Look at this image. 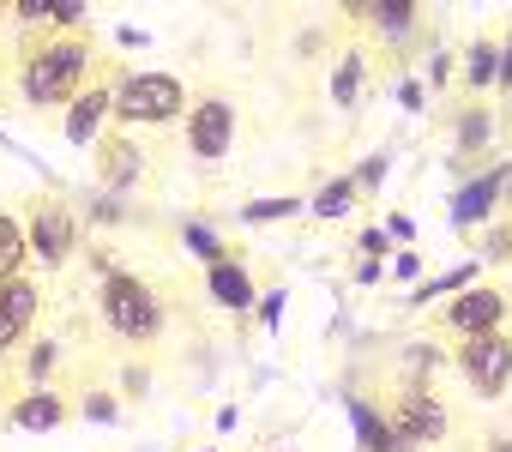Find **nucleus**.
<instances>
[{"label": "nucleus", "mask_w": 512, "mask_h": 452, "mask_svg": "<svg viewBox=\"0 0 512 452\" xmlns=\"http://www.w3.org/2000/svg\"><path fill=\"white\" fill-rule=\"evenodd\" d=\"M109 55H97L91 31H25V25H7V55H0V73L13 79L19 103L37 109V115H55V109H73L79 91L103 73Z\"/></svg>", "instance_id": "nucleus-1"}, {"label": "nucleus", "mask_w": 512, "mask_h": 452, "mask_svg": "<svg viewBox=\"0 0 512 452\" xmlns=\"http://www.w3.org/2000/svg\"><path fill=\"white\" fill-rule=\"evenodd\" d=\"M169 284H157V278H145V272H103V284H97V326L115 338V344H127V350H157V338L169 332Z\"/></svg>", "instance_id": "nucleus-2"}, {"label": "nucleus", "mask_w": 512, "mask_h": 452, "mask_svg": "<svg viewBox=\"0 0 512 452\" xmlns=\"http://www.w3.org/2000/svg\"><path fill=\"white\" fill-rule=\"evenodd\" d=\"M91 175H97V187L103 193H115V199H139V193H157L163 187V163H157V145H145V133L139 127H109L97 145H91Z\"/></svg>", "instance_id": "nucleus-3"}, {"label": "nucleus", "mask_w": 512, "mask_h": 452, "mask_svg": "<svg viewBox=\"0 0 512 452\" xmlns=\"http://www.w3.org/2000/svg\"><path fill=\"white\" fill-rule=\"evenodd\" d=\"M193 109V91L175 79V73H133L121 67L115 79V121L121 127H169V121H187Z\"/></svg>", "instance_id": "nucleus-4"}, {"label": "nucleus", "mask_w": 512, "mask_h": 452, "mask_svg": "<svg viewBox=\"0 0 512 452\" xmlns=\"http://www.w3.org/2000/svg\"><path fill=\"white\" fill-rule=\"evenodd\" d=\"M25 242H31L37 272H61V266L79 254V211H73V199H61L55 187L31 193V211H25Z\"/></svg>", "instance_id": "nucleus-5"}, {"label": "nucleus", "mask_w": 512, "mask_h": 452, "mask_svg": "<svg viewBox=\"0 0 512 452\" xmlns=\"http://www.w3.org/2000/svg\"><path fill=\"white\" fill-rule=\"evenodd\" d=\"M181 139H187L193 163H223L235 151V139H241V103H235V91H193Z\"/></svg>", "instance_id": "nucleus-6"}, {"label": "nucleus", "mask_w": 512, "mask_h": 452, "mask_svg": "<svg viewBox=\"0 0 512 452\" xmlns=\"http://www.w3.org/2000/svg\"><path fill=\"white\" fill-rule=\"evenodd\" d=\"M506 326H512V290H500V284H464L440 308V332H452V338H488Z\"/></svg>", "instance_id": "nucleus-7"}, {"label": "nucleus", "mask_w": 512, "mask_h": 452, "mask_svg": "<svg viewBox=\"0 0 512 452\" xmlns=\"http://www.w3.org/2000/svg\"><path fill=\"white\" fill-rule=\"evenodd\" d=\"M386 422H392L398 452H434V446L446 440V404H440V392H428V386H404V392L392 398Z\"/></svg>", "instance_id": "nucleus-8"}, {"label": "nucleus", "mask_w": 512, "mask_h": 452, "mask_svg": "<svg viewBox=\"0 0 512 452\" xmlns=\"http://www.w3.org/2000/svg\"><path fill=\"white\" fill-rule=\"evenodd\" d=\"M452 368L470 380L476 398H506V386H512V332L458 338L452 344Z\"/></svg>", "instance_id": "nucleus-9"}, {"label": "nucleus", "mask_w": 512, "mask_h": 452, "mask_svg": "<svg viewBox=\"0 0 512 452\" xmlns=\"http://www.w3.org/2000/svg\"><path fill=\"white\" fill-rule=\"evenodd\" d=\"M43 314H49V290H43V278L25 272V278H7V284H0V362L19 356V350L37 338Z\"/></svg>", "instance_id": "nucleus-10"}, {"label": "nucleus", "mask_w": 512, "mask_h": 452, "mask_svg": "<svg viewBox=\"0 0 512 452\" xmlns=\"http://www.w3.org/2000/svg\"><path fill=\"white\" fill-rule=\"evenodd\" d=\"M115 79H121V67H109L103 61V73L79 91V103L61 115V133L73 139V145H97L109 127H115Z\"/></svg>", "instance_id": "nucleus-11"}, {"label": "nucleus", "mask_w": 512, "mask_h": 452, "mask_svg": "<svg viewBox=\"0 0 512 452\" xmlns=\"http://www.w3.org/2000/svg\"><path fill=\"white\" fill-rule=\"evenodd\" d=\"M368 79H380L374 49H368V43H344L338 67H332V103H338V109H356L362 91H368Z\"/></svg>", "instance_id": "nucleus-12"}, {"label": "nucleus", "mask_w": 512, "mask_h": 452, "mask_svg": "<svg viewBox=\"0 0 512 452\" xmlns=\"http://www.w3.org/2000/svg\"><path fill=\"white\" fill-rule=\"evenodd\" d=\"M13 428H61V422H73V398H67V386H43V392H25V398H13Z\"/></svg>", "instance_id": "nucleus-13"}, {"label": "nucleus", "mask_w": 512, "mask_h": 452, "mask_svg": "<svg viewBox=\"0 0 512 452\" xmlns=\"http://www.w3.org/2000/svg\"><path fill=\"white\" fill-rule=\"evenodd\" d=\"M500 55H506V37H500V31H482V37L470 43L464 67H458V85H464V97H476V91H488V85L500 79Z\"/></svg>", "instance_id": "nucleus-14"}, {"label": "nucleus", "mask_w": 512, "mask_h": 452, "mask_svg": "<svg viewBox=\"0 0 512 452\" xmlns=\"http://www.w3.org/2000/svg\"><path fill=\"white\" fill-rule=\"evenodd\" d=\"M205 296H211L217 308L241 314V308L253 302V278H247V266H241V260H217V266H205Z\"/></svg>", "instance_id": "nucleus-15"}, {"label": "nucleus", "mask_w": 512, "mask_h": 452, "mask_svg": "<svg viewBox=\"0 0 512 452\" xmlns=\"http://www.w3.org/2000/svg\"><path fill=\"white\" fill-rule=\"evenodd\" d=\"M31 272V242H25V223L13 211H0V284L25 278Z\"/></svg>", "instance_id": "nucleus-16"}, {"label": "nucleus", "mask_w": 512, "mask_h": 452, "mask_svg": "<svg viewBox=\"0 0 512 452\" xmlns=\"http://www.w3.org/2000/svg\"><path fill=\"white\" fill-rule=\"evenodd\" d=\"M356 428H362V452H398V440H392V422H386V410H374L368 398H356Z\"/></svg>", "instance_id": "nucleus-17"}, {"label": "nucleus", "mask_w": 512, "mask_h": 452, "mask_svg": "<svg viewBox=\"0 0 512 452\" xmlns=\"http://www.w3.org/2000/svg\"><path fill=\"white\" fill-rule=\"evenodd\" d=\"M356 193H362V175H338V181H326V187L314 193V211H320V217H338V211L356 205Z\"/></svg>", "instance_id": "nucleus-18"}, {"label": "nucleus", "mask_w": 512, "mask_h": 452, "mask_svg": "<svg viewBox=\"0 0 512 452\" xmlns=\"http://www.w3.org/2000/svg\"><path fill=\"white\" fill-rule=\"evenodd\" d=\"M482 452H512V434H488V440H482Z\"/></svg>", "instance_id": "nucleus-19"}, {"label": "nucleus", "mask_w": 512, "mask_h": 452, "mask_svg": "<svg viewBox=\"0 0 512 452\" xmlns=\"http://www.w3.org/2000/svg\"><path fill=\"white\" fill-rule=\"evenodd\" d=\"M500 205H506V211H512V169H506V199H500Z\"/></svg>", "instance_id": "nucleus-20"}]
</instances>
